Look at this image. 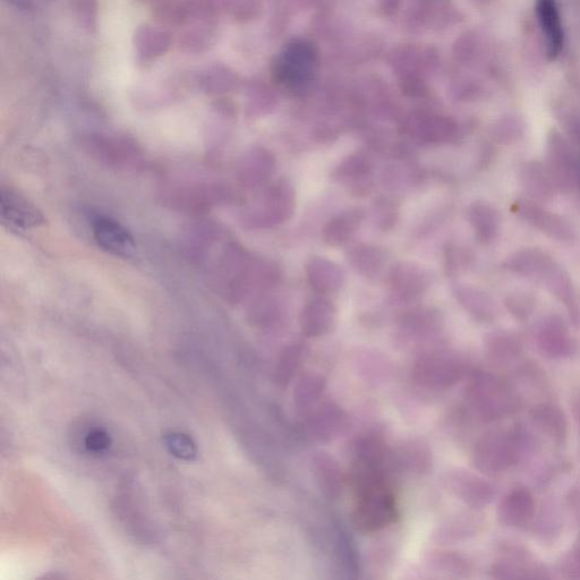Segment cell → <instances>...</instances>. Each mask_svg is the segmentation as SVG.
I'll return each instance as SVG.
<instances>
[{
	"instance_id": "obj_3",
	"label": "cell",
	"mask_w": 580,
	"mask_h": 580,
	"mask_svg": "<svg viewBox=\"0 0 580 580\" xmlns=\"http://www.w3.org/2000/svg\"><path fill=\"white\" fill-rule=\"evenodd\" d=\"M319 72V53L311 42L296 39L288 42L276 57L275 80L294 95H303L312 87Z\"/></svg>"
},
{
	"instance_id": "obj_39",
	"label": "cell",
	"mask_w": 580,
	"mask_h": 580,
	"mask_svg": "<svg viewBox=\"0 0 580 580\" xmlns=\"http://www.w3.org/2000/svg\"><path fill=\"white\" fill-rule=\"evenodd\" d=\"M517 388L527 395L544 396L547 394L549 382L547 375L535 362H525L516 372Z\"/></svg>"
},
{
	"instance_id": "obj_16",
	"label": "cell",
	"mask_w": 580,
	"mask_h": 580,
	"mask_svg": "<svg viewBox=\"0 0 580 580\" xmlns=\"http://www.w3.org/2000/svg\"><path fill=\"white\" fill-rule=\"evenodd\" d=\"M536 501L525 486H517L505 494L497 508L498 523L503 527L523 530L534 523Z\"/></svg>"
},
{
	"instance_id": "obj_48",
	"label": "cell",
	"mask_w": 580,
	"mask_h": 580,
	"mask_svg": "<svg viewBox=\"0 0 580 580\" xmlns=\"http://www.w3.org/2000/svg\"><path fill=\"white\" fill-rule=\"evenodd\" d=\"M472 261L471 255H469L463 249L456 246H449L446 251V269L448 275H456L460 270L465 269L469 262Z\"/></svg>"
},
{
	"instance_id": "obj_45",
	"label": "cell",
	"mask_w": 580,
	"mask_h": 580,
	"mask_svg": "<svg viewBox=\"0 0 580 580\" xmlns=\"http://www.w3.org/2000/svg\"><path fill=\"white\" fill-rule=\"evenodd\" d=\"M257 313L258 326H275L280 319H283V305H280L274 298H266L259 303Z\"/></svg>"
},
{
	"instance_id": "obj_1",
	"label": "cell",
	"mask_w": 580,
	"mask_h": 580,
	"mask_svg": "<svg viewBox=\"0 0 580 580\" xmlns=\"http://www.w3.org/2000/svg\"><path fill=\"white\" fill-rule=\"evenodd\" d=\"M536 439L523 428L492 430L476 439L471 462L483 475L497 476L509 471L536 448Z\"/></svg>"
},
{
	"instance_id": "obj_18",
	"label": "cell",
	"mask_w": 580,
	"mask_h": 580,
	"mask_svg": "<svg viewBox=\"0 0 580 580\" xmlns=\"http://www.w3.org/2000/svg\"><path fill=\"white\" fill-rule=\"evenodd\" d=\"M476 511H462L442 520L433 532V541L439 545H452L479 535L484 520Z\"/></svg>"
},
{
	"instance_id": "obj_51",
	"label": "cell",
	"mask_w": 580,
	"mask_h": 580,
	"mask_svg": "<svg viewBox=\"0 0 580 580\" xmlns=\"http://www.w3.org/2000/svg\"><path fill=\"white\" fill-rule=\"evenodd\" d=\"M579 186H580V184H579Z\"/></svg>"
},
{
	"instance_id": "obj_36",
	"label": "cell",
	"mask_w": 580,
	"mask_h": 580,
	"mask_svg": "<svg viewBox=\"0 0 580 580\" xmlns=\"http://www.w3.org/2000/svg\"><path fill=\"white\" fill-rule=\"evenodd\" d=\"M348 258L362 276L370 279L379 277L387 264L386 252L379 246L369 244L355 246Z\"/></svg>"
},
{
	"instance_id": "obj_49",
	"label": "cell",
	"mask_w": 580,
	"mask_h": 580,
	"mask_svg": "<svg viewBox=\"0 0 580 580\" xmlns=\"http://www.w3.org/2000/svg\"><path fill=\"white\" fill-rule=\"evenodd\" d=\"M567 502L570 514L574 516L578 523H580V484H577L573 489H570Z\"/></svg>"
},
{
	"instance_id": "obj_22",
	"label": "cell",
	"mask_w": 580,
	"mask_h": 580,
	"mask_svg": "<svg viewBox=\"0 0 580 580\" xmlns=\"http://www.w3.org/2000/svg\"><path fill=\"white\" fill-rule=\"evenodd\" d=\"M93 236L102 250L129 258L136 250L134 237L117 220L109 217H97L92 224Z\"/></svg>"
},
{
	"instance_id": "obj_28",
	"label": "cell",
	"mask_w": 580,
	"mask_h": 580,
	"mask_svg": "<svg viewBox=\"0 0 580 580\" xmlns=\"http://www.w3.org/2000/svg\"><path fill=\"white\" fill-rule=\"evenodd\" d=\"M305 274L311 287L320 294L337 292L345 281V272L337 263L317 255L306 261Z\"/></svg>"
},
{
	"instance_id": "obj_43",
	"label": "cell",
	"mask_w": 580,
	"mask_h": 580,
	"mask_svg": "<svg viewBox=\"0 0 580 580\" xmlns=\"http://www.w3.org/2000/svg\"><path fill=\"white\" fill-rule=\"evenodd\" d=\"M505 306L516 320L525 322L536 309V298L530 293L516 292L506 297Z\"/></svg>"
},
{
	"instance_id": "obj_19",
	"label": "cell",
	"mask_w": 580,
	"mask_h": 580,
	"mask_svg": "<svg viewBox=\"0 0 580 580\" xmlns=\"http://www.w3.org/2000/svg\"><path fill=\"white\" fill-rule=\"evenodd\" d=\"M433 465L432 449L424 440H405L391 449V468L411 475H424Z\"/></svg>"
},
{
	"instance_id": "obj_31",
	"label": "cell",
	"mask_w": 580,
	"mask_h": 580,
	"mask_svg": "<svg viewBox=\"0 0 580 580\" xmlns=\"http://www.w3.org/2000/svg\"><path fill=\"white\" fill-rule=\"evenodd\" d=\"M296 209V192L288 179L270 187L266 200V219L268 224H284L293 218Z\"/></svg>"
},
{
	"instance_id": "obj_38",
	"label": "cell",
	"mask_w": 580,
	"mask_h": 580,
	"mask_svg": "<svg viewBox=\"0 0 580 580\" xmlns=\"http://www.w3.org/2000/svg\"><path fill=\"white\" fill-rule=\"evenodd\" d=\"M402 331L406 338L422 339L437 332L440 320L437 314L430 311H416L402 319Z\"/></svg>"
},
{
	"instance_id": "obj_20",
	"label": "cell",
	"mask_w": 580,
	"mask_h": 580,
	"mask_svg": "<svg viewBox=\"0 0 580 580\" xmlns=\"http://www.w3.org/2000/svg\"><path fill=\"white\" fill-rule=\"evenodd\" d=\"M0 210L3 223L20 230L36 228L44 224L45 218L37 207L13 190L3 187L0 193Z\"/></svg>"
},
{
	"instance_id": "obj_35",
	"label": "cell",
	"mask_w": 580,
	"mask_h": 580,
	"mask_svg": "<svg viewBox=\"0 0 580 580\" xmlns=\"http://www.w3.org/2000/svg\"><path fill=\"white\" fill-rule=\"evenodd\" d=\"M307 355V346L302 341H295L281 351L275 368V382L281 388H287L297 377Z\"/></svg>"
},
{
	"instance_id": "obj_44",
	"label": "cell",
	"mask_w": 580,
	"mask_h": 580,
	"mask_svg": "<svg viewBox=\"0 0 580 580\" xmlns=\"http://www.w3.org/2000/svg\"><path fill=\"white\" fill-rule=\"evenodd\" d=\"M492 138L503 145L515 144L523 139L524 127L515 118L503 119L502 122L494 125Z\"/></svg>"
},
{
	"instance_id": "obj_9",
	"label": "cell",
	"mask_w": 580,
	"mask_h": 580,
	"mask_svg": "<svg viewBox=\"0 0 580 580\" xmlns=\"http://www.w3.org/2000/svg\"><path fill=\"white\" fill-rule=\"evenodd\" d=\"M496 579H547V570L536 562L531 552L518 543L503 542L499 545L498 559L490 568Z\"/></svg>"
},
{
	"instance_id": "obj_23",
	"label": "cell",
	"mask_w": 580,
	"mask_h": 580,
	"mask_svg": "<svg viewBox=\"0 0 580 580\" xmlns=\"http://www.w3.org/2000/svg\"><path fill=\"white\" fill-rule=\"evenodd\" d=\"M337 323V309L334 303L318 297L307 302L300 314V328L307 338L326 336Z\"/></svg>"
},
{
	"instance_id": "obj_32",
	"label": "cell",
	"mask_w": 580,
	"mask_h": 580,
	"mask_svg": "<svg viewBox=\"0 0 580 580\" xmlns=\"http://www.w3.org/2000/svg\"><path fill=\"white\" fill-rule=\"evenodd\" d=\"M365 211L353 208L339 213L324 226L322 238L330 246H341L351 241L363 223Z\"/></svg>"
},
{
	"instance_id": "obj_26",
	"label": "cell",
	"mask_w": 580,
	"mask_h": 580,
	"mask_svg": "<svg viewBox=\"0 0 580 580\" xmlns=\"http://www.w3.org/2000/svg\"><path fill=\"white\" fill-rule=\"evenodd\" d=\"M327 379L319 372L307 371L297 378L293 391V406L297 416L305 419L315 407L323 402Z\"/></svg>"
},
{
	"instance_id": "obj_47",
	"label": "cell",
	"mask_w": 580,
	"mask_h": 580,
	"mask_svg": "<svg viewBox=\"0 0 580 580\" xmlns=\"http://www.w3.org/2000/svg\"><path fill=\"white\" fill-rule=\"evenodd\" d=\"M375 219L380 228L388 230L394 227L398 220L399 211L395 204L388 199H380L374 206Z\"/></svg>"
},
{
	"instance_id": "obj_4",
	"label": "cell",
	"mask_w": 580,
	"mask_h": 580,
	"mask_svg": "<svg viewBox=\"0 0 580 580\" xmlns=\"http://www.w3.org/2000/svg\"><path fill=\"white\" fill-rule=\"evenodd\" d=\"M399 518V508L389 483L370 486L355 493L352 524L358 533H379L394 525Z\"/></svg>"
},
{
	"instance_id": "obj_46",
	"label": "cell",
	"mask_w": 580,
	"mask_h": 580,
	"mask_svg": "<svg viewBox=\"0 0 580 580\" xmlns=\"http://www.w3.org/2000/svg\"><path fill=\"white\" fill-rule=\"evenodd\" d=\"M559 570L566 579H580V535L564 557H562Z\"/></svg>"
},
{
	"instance_id": "obj_42",
	"label": "cell",
	"mask_w": 580,
	"mask_h": 580,
	"mask_svg": "<svg viewBox=\"0 0 580 580\" xmlns=\"http://www.w3.org/2000/svg\"><path fill=\"white\" fill-rule=\"evenodd\" d=\"M164 441L170 454L178 459L191 462L198 455L195 443L189 435L182 432H168L165 434Z\"/></svg>"
},
{
	"instance_id": "obj_50",
	"label": "cell",
	"mask_w": 580,
	"mask_h": 580,
	"mask_svg": "<svg viewBox=\"0 0 580 580\" xmlns=\"http://www.w3.org/2000/svg\"><path fill=\"white\" fill-rule=\"evenodd\" d=\"M573 414L575 417L577 430H578L579 451H580V397L576 398L573 402Z\"/></svg>"
},
{
	"instance_id": "obj_15",
	"label": "cell",
	"mask_w": 580,
	"mask_h": 580,
	"mask_svg": "<svg viewBox=\"0 0 580 580\" xmlns=\"http://www.w3.org/2000/svg\"><path fill=\"white\" fill-rule=\"evenodd\" d=\"M535 15L545 53H547L549 61H557L564 53L566 42L558 0H535Z\"/></svg>"
},
{
	"instance_id": "obj_41",
	"label": "cell",
	"mask_w": 580,
	"mask_h": 580,
	"mask_svg": "<svg viewBox=\"0 0 580 580\" xmlns=\"http://www.w3.org/2000/svg\"><path fill=\"white\" fill-rule=\"evenodd\" d=\"M372 167V160L365 153H354L341 161L331 176L338 181H356L368 176Z\"/></svg>"
},
{
	"instance_id": "obj_5",
	"label": "cell",
	"mask_w": 580,
	"mask_h": 580,
	"mask_svg": "<svg viewBox=\"0 0 580 580\" xmlns=\"http://www.w3.org/2000/svg\"><path fill=\"white\" fill-rule=\"evenodd\" d=\"M467 364L462 358L447 352L422 354L415 361L412 380L417 387L430 391L448 390L465 378Z\"/></svg>"
},
{
	"instance_id": "obj_7",
	"label": "cell",
	"mask_w": 580,
	"mask_h": 580,
	"mask_svg": "<svg viewBox=\"0 0 580 580\" xmlns=\"http://www.w3.org/2000/svg\"><path fill=\"white\" fill-rule=\"evenodd\" d=\"M545 162L559 191L571 192L580 184V161L564 135L552 130L545 145Z\"/></svg>"
},
{
	"instance_id": "obj_40",
	"label": "cell",
	"mask_w": 580,
	"mask_h": 580,
	"mask_svg": "<svg viewBox=\"0 0 580 580\" xmlns=\"http://www.w3.org/2000/svg\"><path fill=\"white\" fill-rule=\"evenodd\" d=\"M170 46V38L165 31L144 27L136 34V47L145 57L165 54Z\"/></svg>"
},
{
	"instance_id": "obj_2",
	"label": "cell",
	"mask_w": 580,
	"mask_h": 580,
	"mask_svg": "<svg viewBox=\"0 0 580 580\" xmlns=\"http://www.w3.org/2000/svg\"><path fill=\"white\" fill-rule=\"evenodd\" d=\"M469 413L484 423L497 422L514 414L519 397L514 387L497 375L477 371L469 380L466 391Z\"/></svg>"
},
{
	"instance_id": "obj_17",
	"label": "cell",
	"mask_w": 580,
	"mask_h": 580,
	"mask_svg": "<svg viewBox=\"0 0 580 580\" xmlns=\"http://www.w3.org/2000/svg\"><path fill=\"white\" fill-rule=\"evenodd\" d=\"M389 283L397 296L403 300H414L428 292L431 275L420 264L400 261L391 268Z\"/></svg>"
},
{
	"instance_id": "obj_34",
	"label": "cell",
	"mask_w": 580,
	"mask_h": 580,
	"mask_svg": "<svg viewBox=\"0 0 580 580\" xmlns=\"http://www.w3.org/2000/svg\"><path fill=\"white\" fill-rule=\"evenodd\" d=\"M426 565L434 573L457 578L472 576L474 565L464 554L446 549L431 550L425 556Z\"/></svg>"
},
{
	"instance_id": "obj_24",
	"label": "cell",
	"mask_w": 580,
	"mask_h": 580,
	"mask_svg": "<svg viewBox=\"0 0 580 580\" xmlns=\"http://www.w3.org/2000/svg\"><path fill=\"white\" fill-rule=\"evenodd\" d=\"M531 422L537 432L556 446L565 445L568 423L564 411L551 402L535 405L530 412Z\"/></svg>"
},
{
	"instance_id": "obj_13",
	"label": "cell",
	"mask_w": 580,
	"mask_h": 580,
	"mask_svg": "<svg viewBox=\"0 0 580 580\" xmlns=\"http://www.w3.org/2000/svg\"><path fill=\"white\" fill-rule=\"evenodd\" d=\"M535 280L540 281L564 305L570 323L575 329H580V302L567 270L553 258Z\"/></svg>"
},
{
	"instance_id": "obj_33",
	"label": "cell",
	"mask_w": 580,
	"mask_h": 580,
	"mask_svg": "<svg viewBox=\"0 0 580 580\" xmlns=\"http://www.w3.org/2000/svg\"><path fill=\"white\" fill-rule=\"evenodd\" d=\"M552 259V255L547 251L537 247H525L511 253L503 263V267L511 274L535 280Z\"/></svg>"
},
{
	"instance_id": "obj_14",
	"label": "cell",
	"mask_w": 580,
	"mask_h": 580,
	"mask_svg": "<svg viewBox=\"0 0 580 580\" xmlns=\"http://www.w3.org/2000/svg\"><path fill=\"white\" fill-rule=\"evenodd\" d=\"M412 139L424 144H445L458 139L459 127L451 118L432 114H415L405 123Z\"/></svg>"
},
{
	"instance_id": "obj_37",
	"label": "cell",
	"mask_w": 580,
	"mask_h": 580,
	"mask_svg": "<svg viewBox=\"0 0 580 580\" xmlns=\"http://www.w3.org/2000/svg\"><path fill=\"white\" fill-rule=\"evenodd\" d=\"M76 446L85 455L100 457L112 446V437L105 428L96 424L82 426L76 435Z\"/></svg>"
},
{
	"instance_id": "obj_12",
	"label": "cell",
	"mask_w": 580,
	"mask_h": 580,
	"mask_svg": "<svg viewBox=\"0 0 580 580\" xmlns=\"http://www.w3.org/2000/svg\"><path fill=\"white\" fill-rule=\"evenodd\" d=\"M511 211L524 223L539 230L543 235L558 242H571L575 233L573 227L564 217L541 206L540 203L530 199H522L514 202Z\"/></svg>"
},
{
	"instance_id": "obj_10",
	"label": "cell",
	"mask_w": 580,
	"mask_h": 580,
	"mask_svg": "<svg viewBox=\"0 0 580 580\" xmlns=\"http://www.w3.org/2000/svg\"><path fill=\"white\" fill-rule=\"evenodd\" d=\"M307 437L321 445L344 437L351 429V419L335 402H322L304 419Z\"/></svg>"
},
{
	"instance_id": "obj_27",
	"label": "cell",
	"mask_w": 580,
	"mask_h": 580,
	"mask_svg": "<svg viewBox=\"0 0 580 580\" xmlns=\"http://www.w3.org/2000/svg\"><path fill=\"white\" fill-rule=\"evenodd\" d=\"M457 302L471 317L481 323L497 320L499 310L496 301L485 290L472 285L459 284L454 287Z\"/></svg>"
},
{
	"instance_id": "obj_11",
	"label": "cell",
	"mask_w": 580,
	"mask_h": 580,
	"mask_svg": "<svg viewBox=\"0 0 580 580\" xmlns=\"http://www.w3.org/2000/svg\"><path fill=\"white\" fill-rule=\"evenodd\" d=\"M534 341L540 353L550 360H562L573 355L577 343L567 322L558 314H548L537 321Z\"/></svg>"
},
{
	"instance_id": "obj_30",
	"label": "cell",
	"mask_w": 580,
	"mask_h": 580,
	"mask_svg": "<svg viewBox=\"0 0 580 580\" xmlns=\"http://www.w3.org/2000/svg\"><path fill=\"white\" fill-rule=\"evenodd\" d=\"M485 355L498 366L514 363L524 352L523 339L513 331H493L484 340Z\"/></svg>"
},
{
	"instance_id": "obj_8",
	"label": "cell",
	"mask_w": 580,
	"mask_h": 580,
	"mask_svg": "<svg viewBox=\"0 0 580 580\" xmlns=\"http://www.w3.org/2000/svg\"><path fill=\"white\" fill-rule=\"evenodd\" d=\"M351 469L349 472L378 473L388 475L391 468V449L381 435L374 432L357 435L348 450Z\"/></svg>"
},
{
	"instance_id": "obj_25",
	"label": "cell",
	"mask_w": 580,
	"mask_h": 580,
	"mask_svg": "<svg viewBox=\"0 0 580 580\" xmlns=\"http://www.w3.org/2000/svg\"><path fill=\"white\" fill-rule=\"evenodd\" d=\"M520 181L528 199L537 203L548 202L559 192L547 165L541 161L525 162L520 170Z\"/></svg>"
},
{
	"instance_id": "obj_29",
	"label": "cell",
	"mask_w": 580,
	"mask_h": 580,
	"mask_svg": "<svg viewBox=\"0 0 580 580\" xmlns=\"http://www.w3.org/2000/svg\"><path fill=\"white\" fill-rule=\"evenodd\" d=\"M467 219L479 243L490 245L497 240L501 228V215L491 203L473 202L467 209Z\"/></svg>"
},
{
	"instance_id": "obj_21",
	"label": "cell",
	"mask_w": 580,
	"mask_h": 580,
	"mask_svg": "<svg viewBox=\"0 0 580 580\" xmlns=\"http://www.w3.org/2000/svg\"><path fill=\"white\" fill-rule=\"evenodd\" d=\"M311 468L323 496L331 501L338 500L345 490L347 475L337 459L327 451H315L311 457Z\"/></svg>"
},
{
	"instance_id": "obj_6",
	"label": "cell",
	"mask_w": 580,
	"mask_h": 580,
	"mask_svg": "<svg viewBox=\"0 0 580 580\" xmlns=\"http://www.w3.org/2000/svg\"><path fill=\"white\" fill-rule=\"evenodd\" d=\"M441 484L450 496L471 509L489 506L497 497V488L485 477L465 468H450L442 474Z\"/></svg>"
}]
</instances>
